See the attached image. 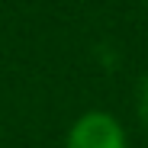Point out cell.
<instances>
[{"mask_svg": "<svg viewBox=\"0 0 148 148\" xmlns=\"http://www.w3.org/2000/svg\"><path fill=\"white\" fill-rule=\"evenodd\" d=\"M68 148H126V135L110 113H87L71 126Z\"/></svg>", "mask_w": 148, "mask_h": 148, "instance_id": "cell-1", "label": "cell"}]
</instances>
